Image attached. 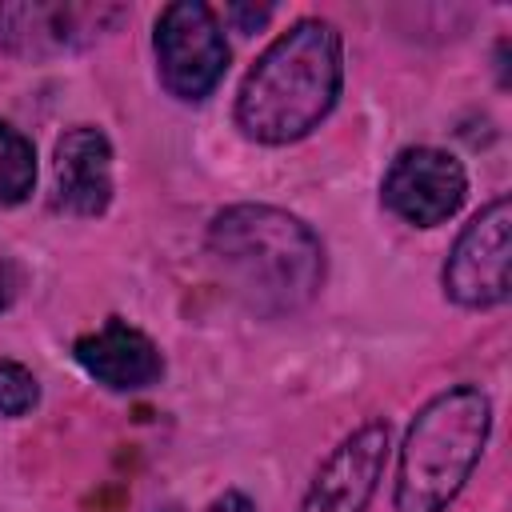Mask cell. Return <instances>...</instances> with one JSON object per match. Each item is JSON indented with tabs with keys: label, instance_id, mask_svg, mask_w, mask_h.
Instances as JSON below:
<instances>
[{
	"label": "cell",
	"instance_id": "1",
	"mask_svg": "<svg viewBox=\"0 0 512 512\" xmlns=\"http://www.w3.org/2000/svg\"><path fill=\"white\" fill-rule=\"evenodd\" d=\"M208 252L232 292L264 316L300 312L324 284V244L292 212L232 204L208 224Z\"/></svg>",
	"mask_w": 512,
	"mask_h": 512
},
{
	"label": "cell",
	"instance_id": "2",
	"mask_svg": "<svg viewBox=\"0 0 512 512\" xmlns=\"http://www.w3.org/2000/svg\"><path fill=\"white\" fill-rule=\"evenodd\" d=\"M344 80V48L336 24L308 16L280 32L236 96V124L248 140L292 144L308 136L336 104Z\"/></svg>",
	"mask_w": 512,
	"mask_h": 512
},
{
	"label": "cell",
	"instance_id": "3",
	"mask_svg": "<svg viewBox=\"0 0 512 512\" xmlns=\"http://www.w3.org/2000/svg\"><path fill=\"white\" fill-rule=\"evenodd\" d=\"M492 404L476 384H456L432 396L400 448L396 468V512H444L468 484L488 444Z\"/></svg>",
	"mask_w": 512,
	"mask_h": 512
},
{
	"label": "cell",
	"instance_id": "4",
	"mask_svg": "<svg viewBox=\"0 0 512 512\" xmlns=\"http://www.w3.org/2000/svg\"><path fill=\"white\" fill-rule=\"evenodd\" d=\"M156 68L176 100H204L228 72V40L200 0H176L156 20Z\"/></svg>",
	"mask_w": 512,
	"mask_h": 512
},
{
	"label": "cell",
	"instance_id": "5",
	"mask_svg": "<svg viewBox=\"0 0 512 512\" xmlns=\"http://www.w3.org/2000/svg\"><path fill=\"white\" fill-rule=\"evenodd\" d=\"M512 260V204L500 196L480 208L456 236L444 264V292L460 308H496L508 300Z\"/></svg>",
	"mask_w": 512,
	"mask_h": 512
},
{
	"label": "cell",
	"instance_id": "6",
	"mask_svg": "<svg viewBox=\"0 0 512 512\" xmlns=\"http://www.w3.org/2000/svg\"><path fill=\"white\" fill-rule=\"evenodd\" d=\"M468 192L464 164L444 148H404L388 176H384V204L412 228H436L444 224Z\"/></svg>",
	"mask_w": 512,
	"mask_h": 512
},
{
	"label": "cell",
	"instance_id": "7",
	"mask_svg": "<svg viewBox=\"0 0 512 512\" xmlns=\"http://www.w3.org/2000/svg\"><path fill=\"white\" fill-rule=\"evenodd\" d=\"M388 460V424L368 420L344 436L308 484L300 512H364Z\"/></svg>",
	"mask_w": 512,
	"mask_h": 512
},
{
	"label": "cell",
	"instance_id": "8",
	"mask_svg": "<svg viewBox=\"0 0 512 512\" xmlns=\"http://www.w3.org/2000/svg\"><path fill=\"white\" fill-rule=\"evenodd\" d=\"M72 352H76L80 368L112 392H140L164 376L160 348L140 328H132L124 320H108L104 328L80 336Z\"/></svg>",
	"mask_w": 512,
	"mask_h": 512
},
{
	"label": "cell",
	"instance_id": "9",
	"mask_svg": "<svg viewBox=\"0 0 512 512\" xmlns=\"http://www.w3.org/2000/svg\"><path fill=\"white\" fill-rule=\"evenodd\" d=\"M112 8H76V4H4L0 8V44L16 56H56L72 44L92 40V24Z\"/></svg>",
	"mask_w": 512,
	"mask_h": 512
},
{
	"label": "cell",
	"instance_id": "10",
	"mask_svg": "<svg viewBox=\"0 0 512 512\" xmlns=\"http://www.w3.org/2000/svg\"><path fill=\"white\" fill-rule=\"evenodd\" d=\"M56 192L76 216H100L112 200V144L100 128L76 124L56 140Z\"/></svg>",
	"mask_w": 512,
	"mask_h": 512
},
{
	"label": "cell",
	"instance_id": "11",
	"mask_svg": "<svg viewBox=\"0 0 512 512\" xmlns=\"http://www.w3.org/2000/svg\"><path fill=\"white\" fill-rule=\"evenodd\" d=\"M36 184V152L24 132L0 120V204H20Z\"/></svg>",
	"mask_w": 512,
	"mask_h": 512
},
{
	"label": "cell",
	"instance_id": "12",
	"mask_svg": "<svg viewBox=\"0 0 512 512\" xmlns=\"http://www.w3.org/2000/svg\"><path fill=\"white\" fill-rule=\"evenodd\" d=\"M36 400H40L36 376L16 360H0V412L4 416H24V412L36 408Z\"/></svg>",
	"mask_w": 512,
	"mask_h": 512
},
{
	"label": "cell",
	"instance_id": "13",
	"mask_svg": "<svg viewBox=\"0 0 512 512\" xmlns=\"http://www.w3.org/2000/svg\"><path fill=\"white\" fill-rule=\"evenodd\" d=\"M268 16H272V8H244V4H232V8H228V20H232L240 32H256Z\"/></svg>",
	"mask_w": 512,
	"mask_h": 512
},
{
	"label": "cell",
	"instance_id": "14",
	"mask_svg": "<svg viewBox=\"0 0 512 512\" xmlns=\"http://www.w3.org/2000/svg\"><path fill=\"white\" fill-rule=\"evenodd\" d=\"M204 512H256V504H252L244 492H224V496H216Z\"/></svg>",
	"mask_w": 512,
	"mask_h": 512
},
{
	"label": "cell",
	"instance_id": "15",
	"mask_svg": "<svg viewBox=\"0 0 512 512\" xmlns=\"http://www.w3.org/2000/svg\"><path fill=\"white\" fill-rule=\"evenodd\" d=\"M8 300H12V268H8V260L0 256V312L8 308Z\"/></svg>",
	"mask_w": 512,
	"mask_h": 512
}]
</instances>
